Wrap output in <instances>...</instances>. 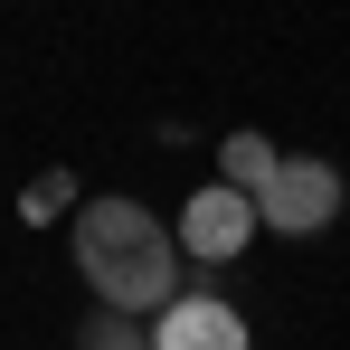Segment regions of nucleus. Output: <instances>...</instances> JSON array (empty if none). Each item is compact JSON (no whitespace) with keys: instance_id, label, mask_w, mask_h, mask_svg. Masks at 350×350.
I'll return each instance as SVG.
<instances>
[{"instance_id":"nucleus-4","label":"nucleus","mask_w":350,"mask_h":350,"mask_svg":"<svg viewBox=\"0 0 350 350\" xmlns=\"http://www.w3.org/2000/svg\"><path fill=\"white\" fill-rule=\"evenodd\" d=\"M152 350H256V341H246L237 303H218V293H180L171 312H152Z\"/></svg>"},{"instance_id":"nucleus-2","label":"nucleus","mask_w":350,"mask_h":350,"mask_svg":"<svg viewBox=\"0 0 350 350\" xmlns=\"http://www.w3.org/2000/svg\"><path fill=\"white\" fill-rule=\"evenodd\" d=\"M256 218H265L275 237H322L332 218H341V171L312 161V152H284V171H275V189L256 199Z\"/></svg>"},{"instance_id":"nucleus-7","label":"nucleus","mask_w":350,"mask_h":350,"mask_svg":"<svg viewBox=\"0 0 350 350\" xmlns=\"http://www.w3.org/2000/svg\"><path fill=\"white\" fill-rule=\"evenodd\" d=\"M76 350H152V332H142V322H123V312H85Z\"/></svg>"},{"instance_id":"nucleus-6","label":"nucleus","mask_w":350,"mask_h":350,"mask_svg":"<svg viewBox=\"0 0 350 350\" xmlns=\"http://www.w3.org/2000/svg\"><path fill=\"white\" fill-rule=\"evenodd\" d=\"M66 208H76V180H66V171H38L29 189H19V218H38V228L66 218Z\"/></svg>"},{"instance_id":"nucleus-5","label":"nucleus","mask_w":350,"mask_h":350,"mask_svg":"<svg viewBox=\"0 0 350 350\" xmlns=\"http://www.w3.org/2000/svg\"><path fill=\"white\" fill-rule=\"evenodd\" d=\"M275 171H284V152H275L265 133H228V142H218V180H228V189H246V199H265V189H275Z\"/></svg>"},{"instance_id":"nucleus-1","label":"nucleus","mask_w":350,"mask_h":350,"mask_svg":"<svg viewBox=\"0 0 350 350\" xmlns=\"http://www.w3.org/2000/svg\"><path fill=\"white\" fill-rule=\"evenodd\" d=\"M76 275L95 293V312L142 322L152 303H180V228H161L142 199H85L76 208Z\"/></svg>"},{"instance_id":"nucleus-3","label":"nucleus","mask_w":350,"mask_h":350,"mask_svg":"<svg viewBox=\"0 0 350 350\" xmlns=\"http://www.w3.org/2000/svg\"><path fill=\"white\" fill-rule=\"evenodd\" d=\"M256 228H265L256 199L228 189V180H208V189L180 208V256H189V265H228V256H246V237H256Z\"/></svg>"}]
</instances>
